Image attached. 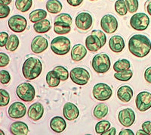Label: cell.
Instances as JSON below:
<instances>
[{
  "instance_id": "obj_33",
  "label": "cell",
  "mask_w": 151,
  "mask_h": 135,
  "mask_svg": "<svg viewBox=\"0 0 151 135\" xmlns=\"http://www.w3.org/2000/svg\"><path fill=\"white\" fill-rule=\"evenodd\" d=\"M115 11L119 15L124 16L127 14L128 9L125 0H116L114 5Z\"/></svg>"
},
{
  "instance_id": "obj_23",
  "label": "cell",
  "mask_w": 151,
  "mask_h": 135,
  "mask_svg": "<svg viewBox=\"0 0 151 135\" xmlns=\"http://www.w3.org/2000/svg\"><path fill=\"white\" fill-rule=\"evenodd\" d=\"M10 132L14 135H27L29 133V128L23 121H14L10 126Z\"/></svg>"
},
{
  "instance_id": "obj_49",
  "label": "cell",
  "mask_w": 151,
  "mask_h": 135,
  "mask_svg": "<svg viewBox=\"0 0 151 135\" xmlns=\"http://www.w3.org/2000/svg\"><path fill=\"white\" fill-rule=\"evenodd\" d=\"M116 134L115 128H110L109 130L106 131V132L103 134L102 135H115Z\"/></svg>"
},
{
  "instance_id": "obj_35",
  "label": "cell",
  "mask_w": 151,
  "mask_h": 135,
  "mask_svg": "<svg viewBox=\"0 0 151 135\" xmlns=\"http://www.w3.org/2000/svg\"><path fill=\"white\" fill-rule=\"evenodd\" d=\"M132 76H133V71L131 69L116 72L114 74V78L120 81H128L132 78Z\"/></svg>"
},
{
  "instance_id": "obj_10",
  "label": "cell",
  "mask_w": 151,
  "mask_h": 135,
  "mask_svg": "<svg viewBox=\"0 0 151 135\" xmlns=\"http://www.w3.org/2000/svg\"><path fill=\"white\" fill-rule=\"evenodd\" d=\"M137 109L140 112H146L151 108V93L148 91H141L135 98Z\"/></svg>"
},
{
  "instance_id": "obj_34",
  "label": "cell",
  "mask_w": 151,
  "mask_h": 135,
  "mask_svg": "<svg viewBox=\"0 0 151 135\" xmlns=\"http://www.w3.org/2000/svg\"><path fill=\"white\" fill-rule=\"evenodd\" d=\"M110 128H111V124L110 121H106V120L100 121L95 125V132L98 134H103Z\"/></svg>"
},
{
  "instance_id": "obj_11",
  "label": "cell",
  "mask_w": 151,
  "mask_h": 135,
  "mask_svg": "<svg viewBox=\"0 0 151 135\" xmlns=\"http://www.w3.org/2000/svg\"><path fill=\"white\" fill-rule=\"evenodd\" d=\"M101 27L106 33H113L118 28V21L113 15H105L101 20Z\"/></svg>"
},
{
  "instance_id": "obj_26",
  "label": "cell",
  "mask_w": 151,
  "mask_h": 135,
  "mask_svg": "<svg viewBox=\"0 0 151 135\" xmlns=\"http://www.w3.org/2000/svg\"><path fill=\"white\" fill-rule=\"evenodd\" d=\"M70 24L67 23L61 22V21H55L54 23V31L55 33L59 35L67 34L70 32Z\"/></svg>"
},
{
  "instance_id": "obj_27",
  "label": "cell",
  "mask_w": 151,
  "mask_h": 135,
  "mask_svg": "<svg viewBox=\"0 0 151 135\" xmlns=\"http://www.w3.org/2000/svg\"><path fill=\"white\" fill-rule=\"evenodd\" d=\"M109 108L104 103H99L98 104L94 110H93V115L97 119L101 120L103 118L106 117V115L108 114Z\"/></svg>"
},
{
  "instance_id": "obj_42",
  "label": "cell",
  "mask_w": 151,
  "mask_h": 135,
  "mask_svg": "<svg viewBox=\"0 0 151 135\" xmlns=\"http://www.w3.org/2000/svg\"><path fill=\"white\" fill-rule=\"evenodd\" d=\"M91 34H94L98 36V38L100 39V40H101V42L102 46H104L105 45L106 42V36L103 31L100 30H92Z\"/></svg>"
},
{
  "instance_id": "obj_21",
  "label": "cell",
  "mask_w": 151,
  "mask_h": 135,
  "mask_svg": "<svg viewBox=\"0 0 151 135\" xmlns=\"http://www.w3.org/2000/svg\"><path fill=\"white\" fill-rule=\"evenodd\" d=\"M50 128L55 133H62L67 128V122L60 116H55L50 121Z\"/></svg>"
},
{
  "instance_id": "obj_6",
  "label": "cell",
  "mask_w": 151,
  "mask_h": 135,
  "mask_svg": "<svg viewBox=\"0 0 151 135\" xmlns=\"http://www.w3.org/2000/svg\"><path fill=\"white\" fill-rule=\"evenodd\" d=\"M70 77L74 83L79 86H84L87 84L91 78L90 73L86 68L81 67L73 68L70 72Z\"/></svg>"
},
{
  "instance_id": "obj_32",
  "label": "cell",
  "mask_w": 151,
  "mask_h": 135,
  "mask_svg": "<svg viewBox=\"0 0 151 135\" xmlns=\"http://www.w3.org/2000/svg\"><path fill=\"white\" fill-rule=\"evenodd\" d=\"M33 5V0H16L15 6L16 9L19 12H27L31 9Z\"/></svg>"
},
{
  "instance_id": "obj_44",
  "label": "cell",
  "mask_w": 151,
  "mask_h": 135,
  "mask_svg": "<svg viewBox=\"0 0 151 135\" xmlns=\"http://www.w3.org/2000/svg\"><path fill=\"white\" fill-rule=\"evenodd\" d=\"M9 35L7 32H1V33H0V46H5V45L7 44L8 40H9Z\"/></svg>"
},
{
  "instance_id": "obj_40",
  "label": "cell",
  "mask_w": 151,
  "mask_h": 135,
  "mask_svg": "<svg viewBox=\"0 0 151 135\" xmlns=\"http://www.w3.org/2000/svg\"><path fill=\"white\" fill-rule=\"evenodd\" d=\"M0 81L2 84H8L11 81V75L9 71L5 70L0 71Z\"/></svg>"
},
{
  "instance_id": "obj_41",
  "label": "cell",
  "mask_w": 151,
  "mask_h": 135,
  "mask_svg": "<svg viewBox=\"0 0 151 135\" xmlns=\"http://www.w3.org/2000/svg\"><path fill=\"white\" fill-rule=\"evenodd\" d=\"M10 8L8 5L0 3V18H5L10 14Z\"/></svg>"
},
{
  "instance_id": "obj_28",
  "label": "cell",
  "mask_w": 151,
  "mask_h": 135,
  "mask_svg": "<svg viewBox=\"0 0 151 135\" xmlns=\"http://www.w3.org/2000/svg\"><path fill=\"white\" fill-rule=\"evenodd\" d=\"M46 10L51 14H58L61 12L63 5L59 0H48L46 2Z\"/></svg>"
},
{
  "instance_id": "obj_14",
  "label": "cell",
  "mask_w": 151,
  "mask_h": 135,
  "mask_svg": "<svg viewBox=\"0 0 151 135\" xmlns=\"http://www.w3.org/2000/svg\"><path fill=\"white\" fill-rule=\"evenodd\" d=\"M27 112L26 106L21 102H14L9 106L8 113L10 118L19 119L23 118Z\"/></svg>"
},
{
  "instance_id": "obj_43",
  "label": "cell",
  "mask_w": 151,
  "mask_h": 135,
  "mask_svg": "<svg viewBox=\"0 0 151 135\" xmlns=\"http://www.w3.org/2000/svg\"><path fill=\"white\" fill-rule=\"evenodd\" d=\"M10 59L7 54L4 52H0V67L3 68L9 64Z\"/></svg>"
},
{
  "instance_id": "obj_7",
  "label": "cell",
  "mask_w": 151,
  "mask_h": 135,
  "mask_svg": "<svg viewBox=\"0 0 151 135\" xmlns=\"http://www.w3.org/2000/svg\"><path fill=\"white\" fill-rule=\"evenodd\" d=\"M92 94L94 99L99 101H106L110 99L113 95V90L108 84L104 83H98L94 86Z\"/></svg>"
},
{
  "instance_id": "obj_51",
  "label": "cell",
  "mask_w": 151,
  "mask_h": 135,
  "mask_svg": "<svg viewBox=\"0 0 151 135\" xmlns=\"http://www.w3.org/2000/svg\"><path fill=\"white\" fill-rule=\"evenodd\" d=\"M136 134L137 135H148V134L145 131H144L143 129H141V130L137 131V133H136Z\"/></svg>"
},
{
  "instance_id": "obj_29",
  "label": "cell",
  "mask_w": 151,
  "mask_h": 135,
  "mask_svg": "<svg viewBox=\"0 0 151 135\" xmlns=\"http://www.w3.org/2000/svg\"><path fill=\"white\" fill-rule=\"evenodd\" d=\"M47 17V12L43 9H36L30 12L29 15V19L30 22L36 23L43 19H45Z\"/></svg>"
},
{
  "instance_id": "obj_1",
  "label": "cell",
  "mask_w": 151,
  "mask_h": 135,
  "mask_svg": "<svg viewBox=\"0 0 151 135\" xmlns=\"http://www.w3.org/2000/svg\"><path fill=\"white\" fill-rule=\"evenodd\" d=\"M129 49L133 56L144 58L151 51V42L145 35H133L129 40Z\"/></svg>"
},
{
  "instance_id": "obj_25",
  "label": "cell",
  "mask_w": 151,
  "mask_h": 135,
  "mask_svg": "<svg viewBox=\"0 0 151 135\" xmlns=\"http://www.w3.org/2000/svg\"><path fill=\"white\" fill-rule=\"evenodd\" d=\"M46 83L48 85L49 87H58L60 83V78L59 77L58 74L55 71V70H52V71H50L46 75Z\"/></svg>"
},
{
  "instance_id": "obj_37",
  "label": "cell",
  "mask_w": 151,
  "mask_h": 135,
  "mask_svg": "<svg viewBox=\"0 0 151 135\" xmlns=\"http://www.w3.org/2000/svg\"><path fill=\"white\" fill-rule=\"evenodd\" d=\"M125 1L127 5L128 12L129 13H134L137 12L139 7L138 0H125Z\"/></svg>"
},
{
  "instance_id": "obj_20",
  "label": "cell",
  "mask_w": 151,
  "mask_h": 135,
  "mask_svg": "<svg viewBox=\"0 0 151 135\" xmlns=\"http://www.w3.org/2000/svg\"><path fill=\"white\" fill-rule=\"evenodd\" d=\"M134 95V92L129 85L121 86L117 90V97L123 102H129Z\"/></svg>"
},
{
  "instance_id": "obj_45",
  "label": "cell",
  "mask_w": 151,
  "mask_h": 135,
  "mask_svg": "<svg viewBox=\"0 0 151 135\" xmlns=\"http://www.w3.org/2000/svg\"><path fill=\"white\" fill-rule=\"evenodd\" d=\"M141 128L144 131L148 134V135H151V121H144L141 125Z\"/></svg>"
},
{
  "instance_id": "obj_48",
  "label": "cell",
  "mask_w": 151,
  "mask_h": 135,
  "mask_svg": "<svg viewBox=\"0 0 151 135\" xmlns=\"http://www.w3.org/2000/svg\"><path fill=\"white\" fill-rule=\"evenodd\" d=\"M119 135H134V132L132 131L131 129H123V130L121 131L119 134Z\"/></svg>"
},
{
  "instance_id": "obj_12",
  "label": "cell",
  "mask_w": 151,
  "mask_h": 135,
  "mask_svg": "<svg viewBox=\"0 0 151 135\" xmlns=\"http://www.w3.org/2000/svg\"><path fill=\"white\" fill-rule=\"evenodd\" d=\"M76 26L81 30H88L92 27L93 18L88 12H80L75 19Z\"/></svg>"
},
{
  "instance_id": "obj_24",
  "label": "cell",
  "mask_w": 151,
  "mask_h": 135,
  "mask_svg": "<svg viewBox=\"0 0 151 135\" xmlns=\"http://www.w3.org/2000/svg\"><path fill=\"white\" fill-rule=\"evenodd\" d=\"M52 28L51 23L48 20L43 19L40 21L34 23L33 24V29L36 33H45L49 31Z\"/></svg>"
},
{
  "instance_id": "obj_18",
  "label": "cell",
  "mask_w": 151,
  "mask_h": 135,
  "mask_svg": "<svg viewBox=\"0 0 151 135\" xmlns=\"http://www.w3.org/2000/svg\"><path fill=\"white\" fill-rule=\"evenodd\" d=\"M109 47L113 52L119 53L125 48L124 39L119 35H115V36H111V38L109 40Z\"/></svg>"
},
{
  "instance_id": "obj_31",
  "label": "cell",
  "mask_w": 151,
  "mask_h": 135,
  "mask_svg": "<svg viewBox=\"0 0 151 135\" xmlns=\"http://www.w3.org/2000/svg\"><path fill=\"white\" fill-rule=\"evenodd\" d=\"M130 67L131 63L128 59H119L113 65V70L115 71V72H119V71L130 69Z\"/></svg>"
},
{
  "instance_id": "obj_3",
  "label": "cell",
  "mask_w": 151,
  "mask_h": 135,
  "mask_svg": "<svg viewBox=\"0 0 151 135\" xmlns=\"http://www.w3.org/2000/svg\"><path fill=\"white\" fill-rule=\"evenodd\" d=\"M111 61L108 55L105 53L97 54L91 60V67L95 72L104 74L110 70Z\"/></svg>"
},
{
  "instance_id": "obj_38",
  "label": "cell",
  "mask_w": 151,
  "mask_h": 135,
  "mask_svg": "<svg viewBox=\"0 0 151 135\" xmlns=\"http://www.w3.org/2000/svg\"><path fill=\"white\" fill-rule=\"evenodd\" d=\"M0 94H1V102H0V106L4 107L6 106L9 103L10 101V95L4 89H0Z\"/></svg>"
},
{
  "instance_id": "obj_52",
  "label": "cell",
  "mask_w": 151,
  "mask_h": 135,
  "mask_svg": "<svg viewBox=\"0 0 151 135\" xmlns=\"http://www.w3.org/2000/svg\"><path fill=\"white\" fill-rule=\"evenodd\" d=\"M12 0H0V3L5 4V5H9V4L12 3Z\"/></svg>"
},
{
  "instance_id": "obj_30",
  "label": "cell",
  "mask_w": 151,
  "mask_h": 135,
  "mask_svg": "<svg viewBox=\"0 0 151 135\" xmlns=\"http://www.w3.org/2000/svg\"><path fill=\"white\" fill-rule=\"evenodd\" d=\"M19 44H20V40H19L18 36L15 34H12L9 36V40L5 47L6 50L9 52H14L18 48Z\"/></svg>"
},
{
  "instance_id": "obj_13",
  "label": "cell",
  "mask_w": 151,
  "mask_h": 135,
  "mask_svg": "<svg viewBox=\"0 0 151 135\" xmlns=\"http://www.w3.org/2000/svg\"><path fill=\"white\" fill-rule=\"evenodd\" d=\"M118 119L119 123L125 128H129L135 121V113L134 110L130 108L123 109L119 111L118 115Z\"/></svg>"
},
{
  "instance_id": "obj_4",
  "label": "cell",
  "mask_w": 151,
  "mask_h": 135,
  "mask_svg": "<svg viewBox=\"0 0 151 135\" xmlns=\"http://www.w3.org/2000/svg\"><path fill=\"white\" fill-rule=\"evenodd\" d=\"M71 43L66 36H57L51 42V49L58 56H64L70 50Z\"/></svg>"
},
{
  "instance_id": "obj_36",
  "label": "cell",
  "mask_w": 151,
  "mask_h": 135,
  "mask_svg": "<svg viewBox=\"0 0 151 135\" xmlns=\"http://www.w3.org/2000/svg\"><path fill=\"white\" fill-rule=\"evenodd\" d=\"M53 70H55L58 74L59 77H60V80H61L62 81H65L68 79L69 78V75H70V73H69L68 70L65 67L61 65H58L55 67Z\"/></svg>"
},
{
  "instance_id": "obj_50",
  "label": "cell",
  "mask_w": 151,
  "mask_h": 135,
  "mask_svg": "<svg viewBox=\"0 0 151 135\" xmlns=\"http://www.w3.org/2000/svg\"><path fill=\"white\" fill-rule=\"evenodd\" d=\"M146 5V9L148 14L151 16V0H148L145 4Z\"/></svg>"
},
{
  "instance_id": "obj_15",
  "label": "cell",
  "mask_w": 151,
  "mask_h": 135,
  "mask_svg": "<svg viewBox=\"0 0 151 135\" xmlns=\"http://www.w3.org/2000/svg\"><path fill=\"white\" fill-rule=\"evenodd\" d=\"M48 42L46 38L42 36H35L31 43V51L35 54H40L48 49Z\"/></svg>"
},
{
  "instance_id": "obj_22",
  "label": "cell",
  "mask_w": 151,
  "mask_h": 135,
  "mask_svg": "<svg viewBox=\"0 0 151 135\" xmlns=\"http://www.w3.org/2000/svg\"><path fill=\"white\" fill-rule=\"evenodd\" d=\"M87 55V48L83 44H76L71 49V59L74 62L83 60Z\"/></svg>"
},
{
  "instance_id": "obj_54",
  "label": "cell",
  "mask_w": 151,
  "mask_h": 135,
  "mask_svg": "<svg viewBox=\"0 0 151 135\" xmlns=\"http://www.w3.org/2000/svg\"><path fill=\"white\" fill-rule=\"evenodd\" d=\"M90 1H94V0H90Z\"/></svg>"
},
{
  "instance_id": "obj_16",
  "label": "cell",
  "mask_w": 151,
  "mask_h": 135,
  "mask_svg": "<svg viewBox=\"0 0 151 135\" xmlns=\"http://www.w3.org/2000/svg\"><path fill=\"white\" fill-rule=\"evenodd\" d=\"M29 118L33 121H37L42 118L44 115V107L40 102H35L29 106L27 111Z\"/></svg>"
},
{
  "instance_id": "obj_17",
  "label": "cell",
  "mask_w": 151,
  "mask_h": 135,
  "mask_svg": "<svg viewBox=\"0 0 151 135\" xmlns=\"http://www.w3.org/2000/svg\"><path fill=\"white\" fill-rule=\"evenodd\" d=\"M63 115L68 121H74L79 117V110L75 104L67 102L63 107Z\"/></svg>"
},
{
  "instance_id": "obj_39",
  "label": "cell",
  "mask_w": 151,
  "mask_h": 135,
  "mask_svg": "<svg viewBox=\"0 0 151 135\" xmlns=\"http://www.w3.org/2000/svg\"><path fill=\"white\" fill-rule=\"evenodd\" d=\"M55 21H61V22L67 23V24L71 25L72 24V17L67 13H61L56 16V17L55 18Z\"/></svg>"
},
{
  "instance_id": "obj_5",
  "label": "cell",
  "mask_w": 151,
  "mask_h": 135,
  "mask_svg": "<svg viewBox=\"0 0 151 135\" xmlns=\"http://www.w3.org/2000/svg\"><path fill=\"white\" fill-rule=\"evenodd\" d=\"M16 94L24 102H29L33 101L36 96V90L34 87L31 83L24 82L19 84L16 89Z\"/></svg>"
},
{
  "instance_id": "obj_47",
  "label": "cell",
  "mask_w": 151,
  "mask_h": 135,
  "mask_svg": "<svg viewBox=\"0 0 151 135\" xmlns=\"http://www.w3.org/2000/svg\"><path fill=\"white\" fill-rule=\"evenodd\" d=\"M67 3L73 7H77L83 3V0H67Z\"/></svg>"
},
{
  "instance_id": "obj_53",
  "label": "cell",
  "mask_w": 151,
  "mask_h": 135,
  "mask_svg": "<svg viewBox=\"0 0 151 135\" xmlns=\"http://www.w3.org/2000/svg\"><path fill=\"white\" fill-rule=\"evenodd\" d=\"M0 132H1V134H2V135H4V134H4V133H3V131H2V130L0 131Z\"/></svg>"
},
{
  "instance_id": "obj_19",
  "label": "cell",
  "mask_w": 151,
  "mask_h": 135,
  "mask_svg": "<svg viewBox=\"0 0 151 135\" xmlns=\"http://www.w3.org/2000/svg\"><path fill=\"white\" fill-rule=\"evenodd\" d=\"M86 47L90 52H97L103 47L101 42L98 36L94 34L88 36L86 39Z\"/></svg>"
},
{
  "instance_id": "obj_8",
  "label": "cell",
  "mask_w": 151,
  "mask_h": 135,
  "mask_svg": "<svg viewBox=\"0 0 151 135\" xmlns=\"http://www.w3.org/2000/svg\"><path fill=\"white\" fill-rule=\"evenodd\" d=\"M148 15L143 12H138L133 15L130 19V25L132 28L137 31H143L148 28L150 24Z\"/></svg>"
},
{
  "instance_id": "obj_2",
  "label": "cell",
  "mask_w": 151,
  "mask_h": 135,
  "mask_svg": "<svg viewBox=\"0 0 151 135\" xmlns=\"http://www.w3.org/2000/svg\"><path fill=\"white\" fill-rule=\"evenodd\" d=\"M42 64L39 59L29 57L24 61L22 67L23 75L27 80H34L41 75Z\"/></svg>"
},
{
  "instance_id": "obj_46",
  "label": "cell",
  "mask_w": 151,
  "mask_h": 135,
  "mask_svg": "<svg viewBox=\"0 0 151 135\" xmlns=\"http://www.w3.org/2000/svg\"><path fill=\"white\" fill-rule=\"evenodd\" d=\"M144 79L147 83H151V66L147 68L144 72Z\"/></svg>"
},
{
  "instance_id": "obj_9",
  "label": "cell",
  "mask_w": 151,
  "mask_h": 135,
  "mask_svg": "<svg viewBox=\"0 0 151 135\" xmlns=\"http://www.w3.org/2000/svg\"><path fill=\"white\" fill-rule=\"evenodd\" d=\"M9 27L12 31L15 33H22L26 30L27 21L24 16L15 15L10 17L8 21Z\"/></svg>"
}]
</instances>
